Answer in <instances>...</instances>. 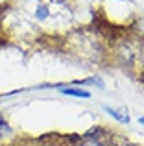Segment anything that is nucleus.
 Masks as SVG:
<instances>
[{"label": "nucleus", "mask_w": 144, "mask_h": 146, "mask_svg": "<svg viewBox=\"0 0 144 146\" xmlns=\"http://www.w3.org/2000/svg\"><path fill=\"white\" fill-rule=\"evenodd\" d=\"M102 107H104V111H105V113L113 115V117H115L116 120L124 122V124H127V122H129V117H127L126 109H115V107H111V106H102Z\"/></svg>", "instance_id": "obj_1"}, {"label": "nucleus", "mask_w": 144, "mask_h": 146, "mask_svg": "<svg viewBox=\"0 0 144 146\" xmlns=\"http://www.w3.org/2000/svg\"><path fill=\"white\" fill-rule=\"evenodd\" d=\"M63 94H69V96H78V98H89L90 93L83 89H61Z\"/></svg>", "instance_id": "obj_2"}, {"label": "nucleus", "mask_w": 144, "mask_h": 146, "mask_svg": "<svg viewBox=\"0 0 144 146\" xmlns=\"http://www.w3.org/2000/svg\"><path fill=\"white\" fill-rule=\"evenodd\" d=\"M6 129H9V128H7V122L4 120V117L0 115V135H2V133L6 131Z\"/></svg>", "instance_id": "obj_3"}, {"label": "nucleus", "mask_w": 144, "mask_h": 146, "mask_svg": "<svg viewBox=\"0 0 144 146\" xmlns=\"http://www.w3.org/2000/svg\"><path fill=\"white\" fill-rule=\"evenodd\" d=\"M139 122H141V124L144 126V117H142V118H141V120H139Z\"/></svg>", "instance_id": "obj_4"}]
</instances>
